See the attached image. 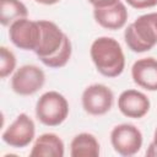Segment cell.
I'll list each match as a JSON object with an SVG mask.
<instances>
[{
  "instance_id": "6da1fadb",
  "label": "cell",
  "mask_w": 157,
  "mask_h": 157,
  "mask_svg": "<svg viewBox=\"0 0 157 157\" xmlns=\"http://www.w3.org/2000/svg\"><path fill=\"white\" fill-rule=\"evenodd\" d=\"M97 71L105 77H118L125 67V55L120 43L112 37H98L90 48Z\"/></svg>"
},
{
  "instance_id": "ffe728a7",
  "label": "cell",
  "mask_w": 157,
  "mask_h": 157,
  "mask_svg": "<svg viewBox=\"0 0 157 157\" xmlns=\"http://www.w3.org/2000/svg\"><path fill=\"white\" fill-rule=\"evenodd\" d=\"M146 155L147 156H157V128L153 132V140L150 144V148L146 152Z\"/></svg>"
},
{
  "instance_id": "9a60e30c",
  "label": "cell",
  "mask_w": 157,
  "mask_h": 157,
  "mask_svg": "<svg viewBox=\"0 0 157 157\" xmlns=\"http://www.w3.org/2000/svg\"><path fill=\"white\" fill-rule=\"evenodd\" d=\"M28 16L26 5L20 0H0V22L10 26L13 21Z\"/></svg>"
},
{
  "instance_id": "277c9868",
  "label": "cell",
  "mask_w": 157,
  "mask_h": 157,
  "mask_svg": "<svg viewBox=\"0 0 157 157\" xmlns=\"http://www.w3.org/2000/svg\"><path fill=\"white\" fill-rule=\"evenodd\" d=\"M9 38L15 47L22 50L36 52L42 38L39 21H33L27 17L13 21L9 26Z\"/></svg>"
},
{
  "instance_id": "7a4b0ae2",
  "label": "cell",
  "mask_w": 157,
  "mask_h": 157,
  "mask_svg": "<svg viewBox=\"0 0 157 157\" xmlns=\"http://www.w3.org/2000/svg\"><path fill=\"white\" fill-rule=\"evenodd\" d=\"M128 48L134 53H145L157 44V12L139 16L124 31Z\"/></svg>"
},
{
  "instance_id": "ba28073f",
  "label": "cell",
  "mask_w": 157,
  "mask_h": 157,
  "mask_svg": "<svg viewBox=\"0 0 157 157\" xmlns=\"http://www.w3.org/2000/svg\"><path fill=\"white\" fill-rule=\"evenodd\" d=\"M36 125L29 115L21 113L16 119L2 131V141L13 148L27 147L34 139Z\"/></svg>"
},
{
  "instance_id": "9c48e42d",
  "label": "cell",
  "mask_w": 157,
  "mask_h": 157,
  "mask_svg": "<svg viewBox=\"0 0 157 157\" xmlns=\"http://www.w3.org/2000/svg\"><path fill=\"white\" fill-rule=\"evenodd\" d=\"M39 25L42 27V38L34 54L39 58V60H42L55 55L60 50L66 34L56 23L52 21L39 20Z\"/></svg>"
},
{
  "instance_id": "4fadbf2b",
  "label": "cell",
  "mask_w": 157,
  "mask_h": 157,
  "mask_svg": "<svg viewBox=\"0 0 157 157\" xmlns=\"http://www.w3.org/2000/svg\"><path fill=\"white\" fill-rule=\"evenodd\" d=\"M65 153V146L63 140L53 132L42 134L36 139L32 150L29 152L31 157H63Z\"/></svg>"
},
{
  "instance_id": "3957f363",
  "label": "cell",
  "mask_w": 157,
  "mask_h": 157,
  "mask_svg": "<svg viewBox=\"0 0 157 157\" xmlns=\"http://www.w3.org/2000/svg\"><path fill=\"white\" fill-rule=\"evenodd\" d=\"M69 115L67 99L56 91L43 93L36 103V117L47 126H58L63 124Z\"/></svg>"
},
{
  "instance_id": "e0dca14e",
  "label": "cell",
  "mask_w": 157,
  "mask_h": 157,
  "mask_svg": "<svg viewBox=\"0 0 157 157\" xmlns=\"http://www.w3.org/2000/svg\"><path fill=\"white\" fill-rule=\"evenodd\" d=\"M16 69V56L15 54L7 48H0V77L5 78L10 74H12Z\"/></svg>"
},
{
  "instance_id": "52a82bcc",
  "label": "cell",
  "mask_w": 157,
  "mask_h": 157,
  "mask_svg": "<svg viewBox=\"0 0 157 157\" xmlns=\"http://www.w3.org/2000/svg\"><path fill=\"white\" fill-rule=\"evenodd\" d=\"M45 82L44 71L32 64L22 65L11 77V88L20 96H32L37 93Z\"/></svg>"
},
{
  "instance_id": "5bb4252c",
  "label": "cell",
  "mask_w": 157,
  "mask_h": 157,
  "mask_svg": "<svg viewBox=\"0 0 157 157\" xmlns=\"http://www.w3.org/2000/svg\"><path fill=\"white\" fill-rule=\"evenodd\" d=\"M71 157H98L99 142L94 135L90 132L77 134L70 144Z\"/></svg>"
},
{
  "instance_id": "7c38bea8",
  "label": "cell",
  "mask_w": 157,
  "mask_h": 157,
  "mask_svg": "<svg viewBox=\"0 0 157 157\" xmlns=\"http://www.w3.org/2000/svg\"><path fill=\"white\" fill-rule=\"evenodd\" d=\"M128 9L126 6L119 1L112 6L107 7H96L93 10L94 21L103 28L115 31L120 29L126 25L128 21Z\"/></svg>"
},
{
  "instance_id": "30bf717a",
  "label": "cell",
  "mask_w": 157,
  "mask_h": 157,
  "mask_svg": "<svg viewBox=\"0 0 157 157\" xmlns=\"http://www.w3.org/2000/svg\"><path fill=\"white\" fill-rule=\"evenodd\" d=\"M151 103L148 97L137 90L130 88L120 93L118 98V108L120 113L131 119H141L150 110Z\"/></svg>"
},
{
  "instance_id": "ac0fdd59",
  "label": "cell",
  "mask_w": 157,
  "mask_h": 157,
  "mask_svg": "<svg viewBox=\"0 0 157 157\" xmlns=\"http://www.w3.org/2000/svg\"><path fill=\"white\" fill-rule=\"evenodd\" d=\"M128 5L136 10H144V9H151L157 5V0H125Z\"/></svg>"
},
{
  "instance_id": "44dd1931",
  "label": "cell",
  "mask_w": 157,
  "mask_h": 157,
  "mask_svg": "<svg viewBox=\"0 0 157 157\" xmlns=\"http://www.w3.org/2000/svg\"><path fill=\"white\" fill-rule=\"evenodd\" d=\"M34 1L42 5H54V4H58L60 0H34Z\"/></svg>"
},
{
  "instance_id": "8992f818",
  "label": "cell",
  "mask_w": 157,
  "mask_h": 157,
  "mask_svg": "<svg viewBox=\"0 0 157 157\" xmlns=\"http://www.w3.org/2000/svg\"><path fill=\"white\" fill-rule=\"evenodd\" d=\"M142 134L132 124H119L110 131V142L117 153L130 157L136 155L142 147Z\"/></svg>"
},
{
  "instance_id": "2e32d148",
  "label": "cell",
  "mask_w": 157,
  "mask_h": 157,
  "mask_svg": "<svg viewBox=\"0 0 157 157\" xmlns=\"http://www.w3.org/2000/svg\"><path fill=\"white\" fill-rule=\"evenodd\" d=\"M71 54H72V44H71L70 38L67 36H65L64 43H63L60 50L55 55L42 59L40 61L50 69H60V67L65 66L69 63V60L71 58Z\"/></svg>"
},
{
  "instance_id": "d6986e66",
  "label": "cell",
  "mask_w": 157,
  "mask_h": 157,
  "mask_svg": "<svg viewBox=\"0 0 157 157\" xmlns=\"http://www.w3.org/2000/svg\"><path fill=\"white\" fill-rule=\"evenodd\" d=\"M94 9L96 7H107V6H112L117 2H119L120 0H87Z\"/></svg>"
},
{
  "instance_id": "8fae6325",
  "label": "cell",
  "mask_w": 157,
  "mask_h": 157,
  "mask_svg": "<svg viewBox=\"0 0 157 157\" xmlns=\"http://www.w3.org/2000/svg\"><path fill=\"white\" fill-rule=\"evenodd\" d=\"M132 81L146 91H157V59L152 56L141 58L132 64Z\"/></svg>"
},
{
  "instance_id": "5b68a950",
  "label": "cell",
  "mask_w": 157,
  "mask_h": 157,
  "mask_svg": "<svg viewBox=\"0 0 157 157\" xmlns=\"http://www.w3.org/2000/svg\"><path fill=\"white\" fill-rule=\"evenodd\" d=\"M83 110L90 115H104L114 103L113 91L103 83H93L87 86L81 96Z\"/></svg>"
}]
</instances>
